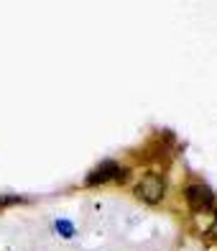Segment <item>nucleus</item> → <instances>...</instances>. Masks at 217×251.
Listing matches in <instances>:
<instances>
[{"label": "nucleus", "instance_id": "obj_3", "mask_svg": "<svg viewBox=\"0 0 217 251\" xmlns=\"http://www.w3.org/2000/svg\"><path fill=\"white\" fill-rule=\"evenodd\" d=\"M184 198L189 202V208L192 210H210L212 208V202H215V195H212V190L207 185H202V182H197V185H189L187 192H184Z\"/></svg>", "mask_w": 217, "mask_h": 251}, {"label": "nucleus", "instance_id": "obj_2", "mask_svg": "<svg viewBox=\"0 0 217 251\" xmlns=\"http://www.w3.org/2000/svg\"><path fill=\"white\" fill-rule=\"evenodd\" d=\"M164 190H166V185H164L161 177L148 175V177H143V179L138 182V187H135V198H141V200L148 202V205H156V202H161Z\"/></svg>", "mask_w": 217, "mask_h": 251}, {"label": "nucleus", "instance_id": "obj_4", "mask_svg": "<svg viewBox=\"0 0 217 251\" xmlns=\"http://www.w3.org/2000/svg\"><path fill=\"white\" fill-rule=\"evenodd\" d=\"M56 233H62L64 238H72V236H74V226H72L69 221L62 218V221H56Z\"/></svg>", "mask_w": 217, "mask_h": 251}, {"label": "nucleus", "instance_id": "obj_5", "mask_svg": "<svg viewBox=\"0 0 217 251\" xmlns=\"http://www.w3.org/2000/svg\"><path fill=\"white\" fill-rule=\"evenodd\" d=\"M21 202H26V200L18 198V195H0V210L10 208V205H21Z\"/></svg>", "mask_w": 217, "mask_h": 251}, {"label": "nucleus", "instance_id": "obj_1", "mask_svg": "<svg viewBox=\"0 0 217 251\" xmlns=\"http://www.w3.org/2000/svg\"><path fill=\"white\" fill-rule=\"evenodd\" d=\"M128 175L125 169H120L118 162H112V159H105V162H100L92 172L87 175V185L89 187H95V185H105V182H112V179H118L123 182V177Z\"/></svg>", "mask_w": 217, "mask_h": 251}, {"label": "nucleus", "instance_id": "obj_6", "mask_svg": "<svg viewBox=\"0 0 217 251\" xmlns=\"http://www.w3.org/2000/svg\"><path fill=\"white\" fill-rule=\"evenodd\" d=\"M207 238H210V241H217V221L210 226V231H207Z\"/></svg>", "mask_w": 217, "mask_h": 251}]
</instances>
